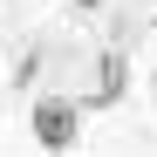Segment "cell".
<instances>
[{"instance_id": "6da1fadb", "label": "cell", "mask_w": 157, "mask_h": 157, "mask_svg": "<svg viewBox=\"0 0 157 157\" xmlns=\"http://www.w3.org/2000/svg\"><path fill=\"white\" fill-rule=\"evenodd\" d=\"M28 130H34L41 150H75V137H82V109H75L68 96H41L34 116H28Z\"/></svg>"}, {"instance_id": "7a4b0ae2", "label": "cell", "mask_w": 157, "mask_h": 157, "mask_svg": "<svg viewBox=\"0 0 157 157\" xmlns=\"http://www.w3.org/2000/svg\"><path fill=\"white\" fill-rule=\"evenodd\" d=\"M123 82H130V62L123 55H102V68H96V109H109V102H123Z\"/></svg>"}, {"instance_id": "3957f363", "label": "cell", "mask_w": 157, "mask_h": 157, "mask_svg": "<svg viewBox=\"0 0 157 157\" xmlns=\"http://www.w3.org/2000/svg\"><path fill=\"white\" fill-rule=\"evenodd\" d=\"M75 7H102V0H75Z\"/></svg>"}]
</instances>
